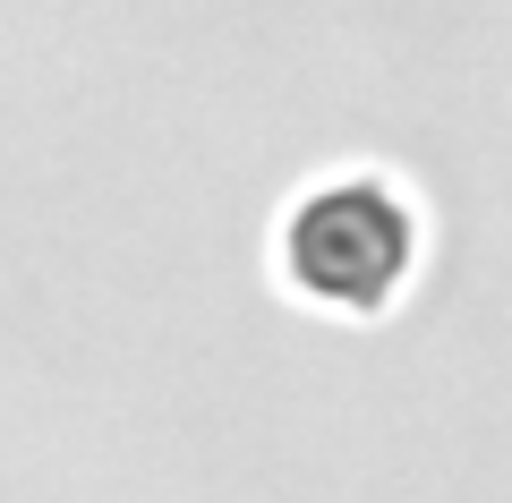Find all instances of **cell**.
I'll return each instance as SVG.
<instances>
[{"instance_id":"obj_1","label":"cell","mask_w":512,"mask_h":503,"mask_svg":"<svg viewBox=\"0 0 512 503\" xmlns=\"http://www.w3.org/2000/svg\"><path fill=\"white\" fill-rule=\"evenodd\" d=\"M419 265V214L376 171H333L282 214V282L333 316H376Z\"/></svg>"}]
</instances>
